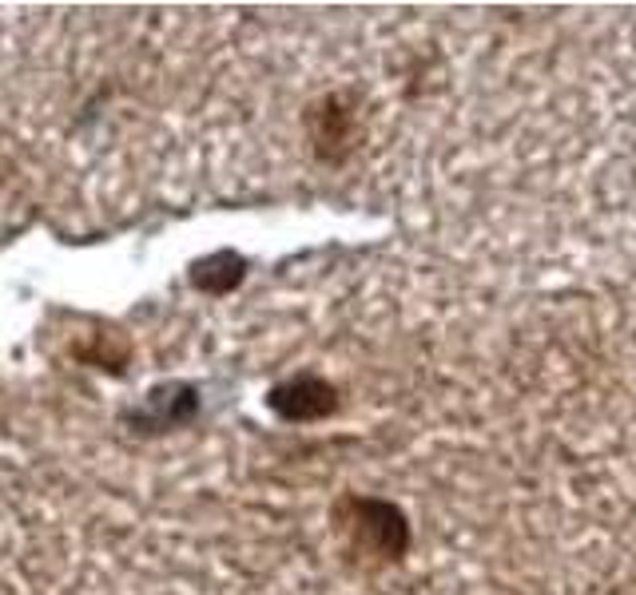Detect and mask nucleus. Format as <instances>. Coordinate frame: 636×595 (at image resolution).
Segmentation results:
<instances>
[{"mask_svg": "<svg viewBox=\"0 0 636 595\" xmlns=\"http://www.w3.org/2000/svg\"><path fill=\"white\" fill-rule=\"evenodd\" d=\"M196 287L211 290V294H223V290H232L239 278H244V258H235V254H215V258H203L196 266Z\"/></svg>", "mask_w": 636, "mask_h": 595, "instance_id": "20e7f679", "label": "nucleus"}, {"mask_svg": "<svg viewBox=\"0 0 636 595\" xmlns=\"http://www.w3.org/2000/svg\"><path fill=\"white\" fill-rule=\"evenodd\" d=\"M266 405L283 417V421H323L331 417L338 405L335 397V385L323 378H314V374H302V378H290L283 385L271 390Z\"/></svg>", "mask_w": 636, "mask_h": 595, "instance_id": "f03ea898", "label": "nucleus"}, {"mask_svg": "<svg viewBox=\"0 0 636 595\" xmlns=\"http://www.w3.org/2000/svg\"><path fill=\"white\" fill-rule=\"evenodd\" d=\"M307 124H311V139L323 160L338 163L350 148H354L359 119H354V112L342 103V96H326L323 103H314L311 115H307Z\"/></svg>", "mask_w": 636, "mask_h": 595, "instance_id": "7ed1b4c3", "label": "nucleus"}, {"mask_svg": "<svg viewBox=\"0 0 636 595\" xmlns=\"http://www.w3.org/2000/svg\"><path fill=\"white\" fill-rule=\"evenodd\" d=\"M335 528L347 540V548L366 560H402L410 548V524H406L402 508H394L390 501H378V496H338Z\"/></svg>", "mask_w": 636, "mask_h": 595, "instance_id": "f257e3e1", "label": "nucleus"}]
</instances>
